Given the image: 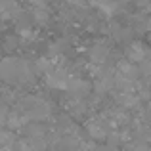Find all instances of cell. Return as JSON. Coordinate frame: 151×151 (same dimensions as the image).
Returning <instances> with one entry per match:
<instances>
[{
    "instance_id": "cell-1",
    "label": "cell",
    "mask_w": 151,
    "mask_h": 151,
    "mask_svg": "<svg viewBox=\"0 0 151 151\" xmlns=\"http://www.w3.org/2000/svg\"><path fill=\"white\" fill-rule=\"evenodd\" d=\"M88 130H90V134H92L94 138L101 140V138H105L107 132H109V122H107V119H96V121H90Z\"/></svg>"
},
{
    "instance_id": "cell-4",
    "label": "cell",
    "mask_w": 151,
    "mask_h": 151,
    "mask_svg": "<svg viewBox=\"0 0 151 151\" xmlns=\"http://www.w3.org/2000/svg\"><path fill=\"white\" fill-rule=\"evenodd\" d=\"M15 138L12 132H2L0 130V147H6V145H14Z\"/></svg>"
},
{
    "instance_id": "cell-5",
    "label": "cell",
    "mask_w": 151,
    "mask_h": 151,
    "mask_svg": "<svg viewBox=\"0 0 151 151\" xmlns=\"http://www.w3.org/2000/svg\"><path fill=\"white\" fill-rule=\"evenodd\" d=\"M69 2H75V4H82V0H69Z\"/></svg>"
},
{
    "instance_id": "cell-2",
    "label": "cell",
    "mask_w": 151,
    "mask_h": 151,
    "mask_svg": "<svg viewBox=\"0 0 151 151\" xmlns=\"http://www.w3.org/2000/svg\"><path fill=\"white\" fill-rule=\"evenodd\" d=\"M117 71H119V75H121L122 78H126V81H134V78L138 77V67L134 65V63H130V61H121L117 65Z\"/></svg>"
},
{
    "instance_id": "cell-3",
    "label": "cell",
    "mask_w": 151,
    "mask_h": 151,
    "mask_svg": "<svg viewBox=\"0 0 151 151\" xmlns=\"http://www.w3.org/2000/svg\"><path fill=\"white\" fill-rule=\"evenodd\" d=\"M128 58H130V61H144L145 59V48L142 44H132L128 48Z\"/></svg>"
}]
</instances>
